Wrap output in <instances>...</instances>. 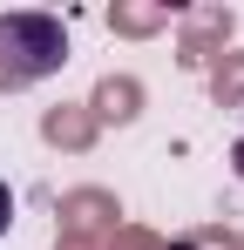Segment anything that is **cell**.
Masks as SVG:
<instances>
[{"mask_svg": "<svg viewBox=\"0 0 244 250\" xmlns=\"http://www.w3.org/2000/svg\"><path fill=\"white\" fill-rule=\"evenodd\" d=\"M231 169H238V176H244V135H238V149H231Z\"/></svg>", "mask_w": 244, "mask_h": 250, "instance_id": "cell-3", "label": "cell"}, {"mask_svg": "<svg viewBox=\"0 0 244 250\" xmlns=\"http://www.w3.org/2000/svg\"><path fill=\"white\" fill-rule=\"evenodd\" d=\"M68 61V34L48 14H0V88H27Z\"/></svg>", "mask_w": 244, "mask_h": 250, "instance_id": "cell-1", "label": "cell"}, {"mask_svg": "<svg viewBox=\"0 0 244 250\" xmlns=\"http://www.w3.org/2000/svg\"><path fill=\"white\" fill-rule=\"evenodd\" d=\"M7 230H14V189L0 183V237H7Z\"/></svg>", "mask_w": 244, "mask_h": 250, "instance_id": "cell-2", "label": "cell"}]
</instances>
